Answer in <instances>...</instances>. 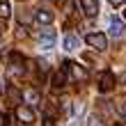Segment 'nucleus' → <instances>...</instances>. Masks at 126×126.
<instances>
[{"label": "nucleus", "instance_id": "obj_19", "mask_svg": "<svg viewBox=\"0 0 126 126\" xmlns=\"http://www.w3.org/2000/svg\"><path fill=\"white\" fill-rule=\"evenodd\" d=\"M5 126H12V124H9V122H7V124H5Z\"/></svg>", "mask_w": 126, "mask_h": 126}, {"label": "nucleus", "instance_id": "obj_15", "mask_svg": "<svg viewBox=\"0 0 126 126\" xmlns=\"http://www.w3.org/2000/svg\"><path fill=\"white\" fill-rule=\"evenodd\" d=\"M110 5L112 7H122V5H126V0H110Z\"/></svg>", "mask_w": 126, "mask_h": 126}, {"label": "nucleus", "instance_id": "obj_2", "mask_svg": "<svg viewBox=\"0 0 126 126\" xmlns=\"http://www.w3.org/2000/svg\"><path fill=\"white\" fill-rule=\"evenodd\" d=\"M85 41L90 44L92 48H96V50H106L108 48V39H106V34H101V32H90L85 37Z\"/></svg>", "mask_w": 126, "mask_h": 126}, {"label": "nucleus", "instance_id": "obj_14", "mask_svg": "<svg viewBox=\"0 0 126 126\" xmlns=\"http://www.w3.org/2000/svg\"><path fill=\"white\" fill-rule=\"evenodd\" d=\"M7 94H9V99H12V101H16V103L21 101V92L16 90V87H9V90H7Z\"/></svg>", "mask_w": 126, "mask_h": 126}, {"label": "nucleus", "instance_id": "obj_1", "mask_svg": "<svg viewBox=\"0 0 126 126\" xmlns=\"http://www.w3.org/2000/svg\"><path fill=\"white\" fill-rule=\"evenodd\" d=\"M16 119L25 126H32L34 124V110L30 106H16Z\"/></svg>", "mask_w": 126, "mask_h": 126}, {"label": "nucleus", "instance_id": "obj_5", "mask_svg": "<svg viewBox=\"0 0 126 126\" xmlns=\"http://www.w3.org/2000/svg\"><path fill=\"white\" fill-rule=\"evenodd\" d=\"M53 44H55V30H44L39 34V46L44 50H48V48H53Z\"/></svg>", "mask_w": 126, "mask_h": 126}, {"label": "nucleus", "instance_id": "obj_22", "mask_svg": "<svg viewBox=\"0 0 126 126\" xmlns=\"http://www.w3.org/2000/svg\"><path fill=\"white\" fill-rule=\"evenodd\" d=\"M122 126H126V124H122Z\"/></svg>", "mask_w": 126, "mask_h": 126}, {"label": "nucleus", "instance_id": "obj_16", "mask_svg": "<svg viewBox=\"0 0 126 126\" xmlns=\"http://www.w3.org/2000/svg\"><path fill=\"white\" fill-rule=\"evenodd\" d=\"M7 122H9V119H7V115H2V112H0V126H5Z\"/></svg>", "mask_w": 126, "mask_h": 126}, {"label": "nucleus", "instance_id": "obj_3", "mask_svg": "<svg viewBox=\"0 0 126 126\" xmlns=\"http://www.w3.org/2000/svg\"><path fill=\"white\" fill-rule=\"evenodd\" d=\"M62 69H64L66 73H71V78H73V80H87V71H85L78 62H64Z\"/></svg>", "mask_w": 126, "mask_h": 126}, {"label": "nucleus", "instance_id": "obj_17", "mask_svg": "<svg viewBox=\"0 0 126 126\" xmlns=\"http://www.w3.org/2000/svg\"><path fill=\"white\" fill-rule=\"evenodd\" d=\"M119 112H122V115L126 117V103H122V106H119Z\"/></svg>", "mask_w": 126, "mask_h": 126}, {"label": "nucleus", "instance_id": "obj_18", "mask_svg": "<svg viewBox=\"0 0 126 126\" xmlns=\"http://www.w3.org/2000/svg\"><path fill=\"white\" fill-rule=\"evenodd\" d=\"M5 90H7V87H5V83H2V80H0V96L5 94Z\"/></svg>", "mask_w": 126, "mask_h": 126}, {"label": "nucleus", "instance_id": "obj_10", "mask_svg": "<svg viewBox=\"0 0 126 126\" xmlns=\"http://www.w3.org/2000/svg\"><path fill=\"white\" fill-rule=\"evenodd\" d=\"M80 7H83V12L87 16H96L99 14V2L96 0H80Z\"/></svg>", "mask_w": 126, "mask_h": 126}, {"label": "nucleus", "instance_id": "obj_20", "mask_svg": "<svg viewBox=\"0 0 126 126\" xmlns=\"http://www.w3.org/2000/svg\"><path fill=\"white\" fill-rule=\"evenodd\" d=\"M0 34H2V28H0Z\"/></svg>", "mask_w": 126, "mask_h": 126}, {"label": "nucleus", "instance_id": "obj_6", "mask_svg": "<svg viewBox=\"0 0 126 126\" xmlns=\"http://www.w3.org/2000/svg\"><path fill=\"white\" fill-rule=\"evenodd\" d=\"M34 21H37L39 25H50V23L55 21V14L48 12V9H39V12L34 14Z\"/></svg>", "mask_w": 126, "mask_h": 126}, {"label": "nucleus", "instance_id": "obj_4", "mask_svg": "<svg viewBox=\"0 0 126 126\" xmlns=\"http://www.w3.org/2000/svg\"><path fill=\"white\" fill-rule=\"evenodd\" d=\"M115 87V73L112 71H103V76H101V83H99V90L106 94V92H110Z\"/></svg>", "mask_w": 126, "mask_h": 126}, {"label": "nucleus", "instance_id": "obj_21", "mask_svg": "<svg viewBox=\"0 0 126 126\" xmlns=\"http://www.w3.org/2000/svg\"><path fill=\"white\" fill-rule=\"evenodd\" d=\"M124 18H126V12H124Z\"/></svg>", "mask_w": 126, "mask_h": 126}, {"label": "nucleus", "instance_id": "obj_11", "mask_svg": "<svg viewBox=\"0 0 126 126\" xmlns=\"http://www.w3.org/2000/svg\"><path fill=\"white\" fill-rule=\"evenodd\" d=\"M64 48H66V50H76V48H78V39H76L73 34L64 37Z\"/></svg>", "mask_w": 126, "mask_h": 126}, {"label": "nucleus", "instance_id": "obj_9", "mask_svg": "<svg viewBox=\"0 0 126 126\" xmlns=\"http://www.w3.org/2000/svg\"><path fill=\"white\" fill-rule=\"evenodd\" d=\"M110 34H112V37H122L124 34V21L119 16L110 18Z\"/></svg>", "mask_w": 126, "mask_h": 126}, {"label": "nucleus", "instance_id": "obj_12", "mask_svg": "<svg viewBox=\"0 0 126 126\" xmlns=\"http://www.w3.org/2000/svg\"><path fill=\"white\" fill-rule=\"evenodd\" d=\"M12 14V7H9V2L7 0H0V18H7Z\"/></svg>", "mask_w": 126, "mask_h": 126}, {"label": "nucleus", "instance_id": "obj_13", "mask_svg": "<svg viewBox=\"0 0 126 126\" xmlns=\"http://www.w3.org/2000/svg\"><path fill=\"white\" fill-rule=\"evenodd\" d=\"M23 96H25V101H28V103H39V94H37L34 90H28Z\"/></svg>", "mask_w": 126, "mask_h": 126}, {"label": "nucleus", "instance_id": "obj_8", "mask_svg": "<svg viewBox=\"0 0 126 126\" xmlns=\"http://www.w3.org/2000/svg\"><path fill=\"white\" fill-rule=\"evenodd\" d=\"M9 66L12 73H23V57L18 53H9Z\"/></svg>", "mask_w": 126, "mask_h": 126}, {"label": "nucleus", "instance_id": "obj_7", "mask_svg": "<svg viewBox=\"0 0 126 126\" xmlns=\"http://www.w3.org/2000/svg\"><path fill=\"white\" fill-rule=\"evenodd\" d=\"M50 85H53V90H62V87L66 85V71L60 69L53 73V78H50Z\"/></svg>", "mask_w": 126, "mask_h": 126}]
</instances>
